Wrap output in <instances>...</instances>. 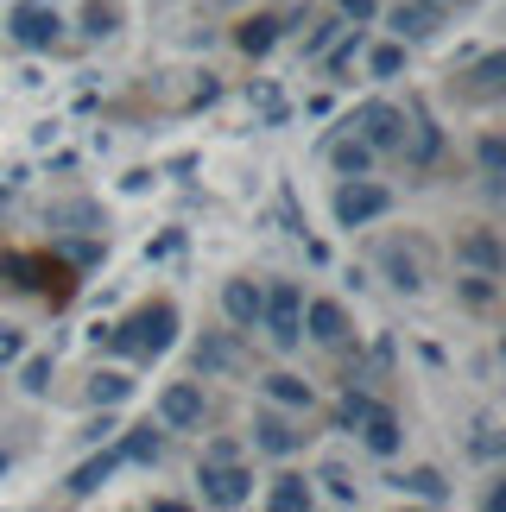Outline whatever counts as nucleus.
<instances>
[{
  "instance_id": "obj_1",
  "label": "nucleus",
  "mask_w": 506,
  "mask_h": 512,
  "mask_svg": "<svg viewBox=\"0 0 506 512\" xmlns=\"http://www.w3.org/2000/svg\"><path fill=\"white\" fill-rule=\"evenodd\" d=\"M171 336H178V310L171 304H146V310H133V317L121 329H95V342H108L114 354H133V361H159V354L171 348Z\"/></svg>"
},
{
  "instance_id": "obj_2",
  "label": "nucleus",
  "mask_w": 506,
  "mask_h": 512,
  "mask_svg": "<svg viewBox=\"0 0 506 512\" xmlns=\"http://www.w3.org/2000/svg\"><path fill=\"white\" fill-rule=\"evenodd\" d=\"M260 323L272 329V348H298L304 342V298H298V285H291V279H279V285L266 291Z\"/></svg>"
},
{
  "instance_id": "obj_3",
  "label": "nucleus",
  "mask_w": 506,
  "mask_h": 512,
  "mask_svg": "<svg viewBox=\"0 0 506 512\" xmlns=\"http://www.w3.org/2000/svg\"><path fill=\"white\" fill-rule=\"evenodd\" d=\"M386 203H393V196H386L380 184L348 177V184L336 190V222H342V228H361V222H374V215H386Z\"/></svg>"
},
{
  "instance_id": "obj_4",
  "label": "nucleus",
  "mask_w": 506,
  "mask_h": 512,
  "mask_svg": "<svg viewBox=\"0 0 506 512\" xmlns=\"http://www.w3.org/2000/svg\"><path fill=\"white\" fill-rule=\"evenodd\" d=\"M7 32L19 38L26 51H45V45H57V13L45 7V0H26V7H13V19H7Z\"/></svg>"
},
{
  "instance_id": "obj_5",
  "label": "nucleus",
  "mask_w": 506,
  "mask_h": 512,
  "mask_svg": "<svg viewBox=\"0 0 506 512\" xmlns=\"http://www.w3.org/2000/svg\"><path fill=\"white\" fill-rule=\"evenodd\" d=\"M203 500L209 506H241L247 494H253V475L247 468H235V462H203Z\"/></svg>"
},
{
  "instance_id": "obj_6",
  "label": "nucleus",
  "mask_w": 506,
  "mask_h": 512,
  "mask_svg": "<svg viewBox=\"0 0 506 512\" xmlns=\"http://www.w3.org/2000/svg\"><path fill=\"white\" fill-rule=\"evenodd\" d=\"M159 418H165L171 430H197V424H203V386H197V380H171V386L159 392Z\"/></svg>"
},
{
  "instance_id": "obj_7",
  "label": "nucleus",
  "mask_w": 506,
  "mask_h": 512,
  "mask_svg": "<svg viewBox=\"0 0 506 512\" xmlns=\"http://www.w3.org/2000/svg\"><path fill=\"white\" fill-rule=\"evenodd\" d=\"M355 121H361V140L374 146V152H386V146H399V140H405V114H399V108H386V102H367Z\"/></svg>"
},
{
  "instance_id": "obj_8",
  "label": "nucleus",
  "mask_w": 506,
  "mask_h": 512,
  "mask_svg": "<svg viewBox=\"0 0 506 512\" xmlns=\"http://www.w3.org/2000/svg\"><path fill=\"white\" fill-rule=\"evenodd\" d=\"M260 304H266V291L253 285V279H228L222 285V310H228V323H235V329H260Z\"/></svg>"
},
{
  "instance_id": "obj_9",
  "label": "nucleus",
  "mask_w": 506,
  "mask_h": 512,
  "mask_svg": "<svg viewBox=\"0 0 506 512\" xmlns=\"http://www.w3.org/2000/svg\"><path fill=\"white\" fill-rule=\"evenodd\" d=\"M247 367V354L235 336H203L197 342V373H241Z\"/></svg>"
},
{
  "instance_id": "obj_10",
  "label": "nucleus",
  "mask_w": 506,
  "mask_h": 512,
  "mask_svg": "<svg viewBox=\"0 0 506 512\" xmlns=\"http://www.w3.org/2000/svg\"><path fill=\"white\" fill-rule=\"evenodd\" d=\"M456 260H469L475 272H500V266H506V247H500V234H494V228H475V234H462Z\"/></svg>"
},
{
  "instance_id": "obj_11",
  "label": "nucleus",
  "mask_w": 506,
  "mask_h": 512,
  "mask_svg": "<svg viewBox=\"0 0 506 512\" xmlns=\"http://www.w3.org/2000/svg\"><path fill=\"white\" fill-rule=\"evenodd\" d=\"M253 443H260L266 456H291V449L304 443V430H291L279 411H260V418H253Z\"/></svg>"
},
{
  "instance_id": "obj_12",
  "label": "nucleus",
  "mask_w": 506,
  "mask_h": 512,
  "mask_svg": "<svg viewBox=\"0 0 506 512\" xmlns=\"http://www.w3.org/2000/svg\"><path fill=\"white\" fill-rule=\"evenodd\" d=\"M361 437H367V449H374V456H399L405 430H399V418H393V411L367 405V418H361Z\"/></svg>"
},
{
  "instance_id": "obj_13",
  "label": "nucleus",
  "mask_w": 506,
  "mask_h": 512,
  "mask_svg": "<svg viewBox=\"0 0 506 512\" xmlns=\"http://www.w3.org/2000/svg\"><path fill=\"white\" fill-rule=\"evenodd\" d=\"M114 468H121V449H102V456H89V462L70 475V500H89V494H102Z\"/></svg>"
},
{
  "instance_id": "obj_14",
  "label": "nucleus",
  "mask_w": 506,
  "mask_h": 512,
  "mask_svg": "<svg viewBox=\"0 0 506 512\" xmlns=\"http://www.w3.org/2000/svg\"><path fill=\"white\" fill-rule=\"evenodd\" d=\"M304 329H310L317 342H342V336H348V310L329 304V298H317V304L304 310Z\"/></svg>"
},
{
  "instance_id": "obj_15",
  "label": "nucleus",
  "mask_w": 506,
  "mask_h": 512,
  "mask_svg": "<svg viewBox=\"0 0 506 512\" xmlns=\"http://www.w3.org/2000/svg\"><path fill=\"white\" fill-rule=\"evenodd\" d=\"M386 26H393L399 38H431V32H437V7H405V0H399Z\"/></svg>"
},
{
  "instance_id": "obj_16",
  "label": "nucleus",
  "mask_w": 506,
  "mask_h": 512,
  "mask_svg": "<svg viewBox=\"0 0 506 512\" xmlns=\"http://www.w3.org/2000/svg\"><path fill=\"white\" fill-rule=\"evenodd\" d=\"M329 159H336L342 177H367V165H374V146H367V140H336V146H329Z\"/></svg>"
},
{
  "instance_id": "obj_17",
  "label": "nucleus",
  "mask_w": 506,
  "mask_h": 512,
  "mask_svg": "<svg viewBox=\"0 0 506 512\" xmlns=\"http://www.w3.org/2000/svg\"><path fill=\"white\" fill-rule=\"evenodd\" d=\"M266 399L304 411V405H310V380H298V373H272V380H266Z\"/></svg>"
},
{
  "instance_id": "obj_18",
  "label": "nucleus",
  "mask_w": 506,
  "mask_h": 512,
  "mask_svg": "<svg viewBox=\"0 0 506 512\" xmlns=\"http://www.w3.org/2000/svg\"><path fill=\"white\" fill-rule=\"evenodd\" d=\"M393 487H405V494H418V500H431V506H443V500H450V487H443V475H437V468H412V475H399Z\"/></svg>"
},
{
  "instance_id": "obj_19",
  "label": "nucleus",
  "mask_w": 506,
  "mask_h": 512,
  "mask_svg": "<svg viewBox=\"0 0 506 512\" xmlns=\"http://www.w3.org/2000/svg\"><path fill=\"white\" fill-rule=\"evenodd\" d=\"M475 159H481L488 190H500V184H506V140H500V133H481V152H475Z\"/></svg>"
},
{
  "instance_id": "obj_20",
  "label": "nucleus",
  "mask_w": 506,
  "mask_h": 512,
  "mask_svg": "<svg viewBox=\"0 0 506 512\" xmlns=\"http://www.w3.org/2000/svg\"><path fill=\"white\" fill-rule=\"evenodd\" d=\"M266 500L279 506V512H304V506H310V481H304V475H279Z\"/></svg>"
},
{
  "instance_id": "obj_21",
  "label": "nucleus",
  "mask_w": 506,
  "mask_h": 512,
  "mask_svg": "<svg viewBox=\"0 0 506 512\" xmlns=\"http://www.w3.org/2000/svg\"><path fill=\"white\" fill-rule=\"evenodd\" d=\"M386 272H393V285H399V291H418V285H424L418 253H405V247H386Z\"/></svg>"
},
{
  "instance_id": "obj_22",
  "label": "nucleus",
  "mask_w": 506,
  "mask_h": 512,
  "mask_svg": "<svg viewBox=\"0 0 506 512\" xmlns=\"http://www.w3.org/2000/svg\"><path fill=\"white\" fill-rule=\"evenodd\" d=\"M121 462H159V430H152V424L127 430V437H121Z\"/></svg>"
},
{
  "instance_id": "obj_23",
  "label": "nucleus",
  "mask_w": 506,
  "mask_h": 512,
  "mask_svg": "<svg viewBox=\"0 0 506 512\" xmlns=\"http://www.w3.org/2000/svg\"><path fill=\"white\" fill-rule=\"evenodd\" d=\"M235 38H241V51H247V57H260V51H272V38H279V19H266V13H260V19H247Z\"/></svg>"
},
{
  "instance_id": "obj_24",
  "label": "nucleus",
  "mask_w": 506,
  "mask_h": 512,
  "mask_svg": "<svg viewBox=\"0 0 506 512\" xmlns=\"http://www.w3.org/2000/svg\"><path fill=\"white\" fill-rule=\"evenodd\" d=\"M127 386L133 380H121V373H95V380H89V399L95 405H114V399H127Z\"/></svg>"
},
{
  "instance_id": "obj_25",
  "label": "nucleus",
  "mask_w": 506,
  "mask_h": 512,
  "mask_svg": "<svg viewBox=\"0 0 506 512\" xmlns=\"http://www.w3.org/2000/svg\"><path fill=\"white\" fill-rule=\"evenodd\" d=\"M114 26H121V19H114V7H102V0H89V7H83V32H89V38H108Z\"/></svg>"
},
{
  "instance_id": "obj_26",
  "label": "nucleus",
  "mask_w": 506,
  "mask_h": 512,
  "mask_svg": "<svg viewBox=\"0 0 506 512\" xmlns=\"http://www.w3.org/2000/svg\"><path fill=\"white\" fill-rule=\"evenodd\" d=\"M367 70H374V76H399L405 70V45H380L374 57H367Z\"/></svg>"
},
{
  "instance_id": "obj_27",
  "label": "nucleus",
  "mask_w": 506,
  "mask_h": 512,
  "mask_svg": "<svg viewBox=\"0 0 506 512\" xmlns=\"http://www.w3.org/2000/svg\"><path fill=\"white\" fill-rule=\"evenodd\" d=\"M19 386H26V392H45L51 386V354H32L26 373H19Z\"/></svg>"
},
{
  "instance_id": "obj_28",
  "label": "nucleus",
  "mask_w": 506,
  "mask_h": 512,
  "mask_svg": "<svg viewBox=\"0 0 506 512\" xmlns=\"http://www.w3.org/2000/svg\"><path fill=\"white\" fill-rule=\"evenodd\" d=\"M500 76H506V57L494 51V57H481V64H475V89H488V95H494V89H500Z\"/></svg>"
},
{
  "instance_id": "obj_29",
  "label": "nucleus",
  "mask_w": 506,
  "mask_h": 512,
  "mask_svg": "<svg viewBox=\"0 0 506 512\" xmlns=\"http://www.w3.org/2000/svg\"><path fill=\"white\" fill-rule=\"evenodd\" d=\"M437 146H443V133L431 127V121H418V146H412V159L424 165V159H437Z\"/></svg>"
},
{
  "instance_id": "obj_30",
  "label": "nucleus",
  "mask_w": 506,
  "mask_h": 512,
  "mask_svg": "<svg viewBox=\"0 0 506 512\" xmlns=\"http://www.w3.org/2000/svg\"><path fill=\"white\" fill-rule=\"evenodd\" d=\"M336 7H342V19H355V26H367V19H374L380 7H374V0H336Z\"/></svg>"
},
{
  "instance_id": "obj_31",
  "label": "nucleus",
  "mask_w": 506,
  "mask_h": 512,
  "mask_svg": "<svg viewBox=\"0 0 506 512\" xmlns=\"http://www.w3.org/2000/svg\"><path fill=\"white\" fill-rule=\"evenodd\" d=\"M488 279H494V272H481V279H469V285H462V298H469V304H488V298H494V285H488Z\"/></svg>"
},
{
  "instance_id": "obj_32",
  "label": "nucleus",
  "mask_w": 506,
  "mask_h": 512,
  "mask_svg": "<svg viewBox=\"0 0 506 512\" xmlns=\"http://www.w3.org/2000/svg\"><path fill=\"white\" fill-rule=\"evenodd\" d=\"M367 418V399H361V392H348V399H342V424H361Z\"/></svg>"
},
{
  "instance_id": "obj_33",
  "label": "nucleus",
  "mask_w": 506,
  "mask_h": 512,
  "mask_svg": "<svg viewBox=\"0 0 506 512\" xmlns=\"http://www.w3.org/2000/svg\"><path fill=\"white\" fill-rule=\"evenodd\" d=\"M19 348H26V342H19V329H0V361H19Z\"/></svg>"
},
{
  "instance_id": "obj_34",
  "label": "nucleus",
  "mask_w": 506,
  "mask_h": 512,
  "mask_svg": "<svg viewBox=\"0 0 506 512\" xmlns=\"http://www.w3.org/2000/svg\"><path fill=\"white\" fill-rule=\"evenodd\" d=\"M355 57H361V32H355V38H348V45H342L336 57H329V64H336V70H348V64H355Z\"/></svg>"
},
{
  "instance_id": "obj_35",
  "label": "nucleus",
  "mask_w": 506,
  "mask_h": 512,
  "mask_svg": "<svg viewBox=\"0 0 506 512\" xmlns=\"http://www.w3.org/2000/svg\"><path fill=\"white\" fill-rule=\"evenodd\" d=\"M323 481H329V500H342V506H355V487H348L342 475H323Z\"/></svg>"
},
{
  "instance_id": "obj_36",
  "label": "nucleus",
  "mask_w": 506,
  "mask_h": 512,
  "mask_svg": "<svg viewBox=\"0 0 506 512\" xmlns=\"http://www.w3.org/2000/svg\"><path fill=\"white\" fill-rule=\"evenodd\" d=\"M475 456H500V437H494L488 424H481V437H475Z\"/></svg>"
},
{
  "instance_id": "obj_37",
  "label": "nucleus",
  "mask_w": 506,
  "mask_h": 512,
  "mask_svg": "<svg viewBox=\"0 0 506 512\" xmlns=\"http://www.w3.org/2000/svg\"><path fill=\"white\" fill-rule=\"evenodd\" d=\"M0 475H7V449H0Z\"/></svg>"
},
{
  "instance_id": "obj_38",
  "label": "nucleus",
  "mask_w": 506,
  "mask_h": 512,
  "mask_svg": "<svg viewBox=\"0 0 506 512\" xmlns=\"http://www.w3.org/2000/svg\"><path fill=\"white\" fill-rule=\"evenodd\" d=\"M424 7H437V0H424Z\"/></svg>"
}]
</instances>
